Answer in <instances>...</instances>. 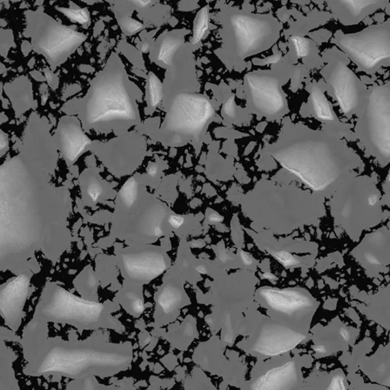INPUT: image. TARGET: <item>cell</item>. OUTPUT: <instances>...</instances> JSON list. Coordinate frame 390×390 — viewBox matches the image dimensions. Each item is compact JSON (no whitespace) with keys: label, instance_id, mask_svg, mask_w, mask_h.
<instances>
[{"label":"cell","instance_id":"8d00e7d4","mask_svg":"<svg viewBox=\"0 0 390 390\" xmlns=\"http://www.w3.org/2000/svg\"><path fill=\"white\" fill-rule=\"evenodd\" d=\"M367 259L369 262V263H372L373 265H380V262L378 261V260L376 259L374 257H373V255H367Z\"/></svg>","mask_w":390,"mask_h":390},{"label":"cell","instance_id":"3957f363","mask_svg":"<svg viewBox=\"0 0 390 390\" xmlns=\"http://www.w3.org/2000/svg\"><path fill=\"white\" fill-rule=\"evenodd\" d=\"M83 114L91 126L131 122L137 118L136 105L122 73L103 74L91 87Z\"/></svg>","mask_w":390,"mask_h":390},{"label":"cell","instance_id":"7a4b0ae2","mask_svg":"<svg viewBox=\"0 0 390 390\" xmlns=\"http://www.w3.org/2000/svg\"><path fill=\"white\" fill-rule=\"evenodd\" d=\"M275 159L315 191L324 190L340 176L341 160L326 141L301 139L282 147Z\"/></svg>","mask_w":390,"mask_h":390},{"label":"cell","instance_id":"60d3db41","mask_svg":"<svg viewBox=\"0 0 390 390\" xmlns=\"http://www.w3.org/2000/svg\"><path fill=\"white\" fill-rule=\"evenodd\" d=\"M263 278L265 279H268V280H273L275 278V277L274 276V275H272L270 273H265L263 274Z\"/></svg>","mask_w":390,"mask_h":390},{"label":"cell","instance_id":"1f68e13d","mask_svg":"<svg viewBox=\"0 0 390 390\" xmlns=\"http://www.w3.org/2000/svg\"><path fill=\"white\" fill-rule=\"evenodd\" d=\"M170 224L174 228H179L184 223V218L179 216H172L170 218Z\"/></svg>","mask_w":390,"mask_h":390},{"label":"cell","instance_id":"d6a6232c","mask_svg":"<svg viewBox=\"0 0 390 390\" xmlns=\"http://www.w3.org/2000/svg\"><path fill=\"white\" fill-rule=\"evenodd\" d=\"M131 302V306L134 311L136 313H140L143 311V304L138 298H134Z\"/></svg>","mask_w":390,"mask_h":390},{"label":"cell","instance_id":"f1b7e54d","mask_svg":"<svg viewBox=\"0 0 390 390\" xmlns=\"http://www.w3.org/2000/svg\"><path fill=\"white\" fill-rule=\"evenodd\" d=\"M119 5L132 6L138 9H145L153 4V0H116Z\"/></svg>","mask_w":390,"mask_h":390},{"label":"cell","instance_id":"4dcf8cb0","mask_svg":"<svg viewBox=\"0 0 390 390\" xmlns=\"http://www.w3.org/2000/svg\"><path fill=\"white\" fill-rule=\"evenodd\" d=\"M9 146V140L8 135L0 131V151H3L6 149Z\"/></svg>","mask_w":390,"mask_h":390},{"label":"cell","instance_id":"603a6c76","mask_svg":"<svg viewBox=\"0 0 390 390\" xmlns=\"http://www.w3.org/2000/svg\"><path fill=\"white\" fill-rule=\"evenodd\" d=\"M139 194L138 183L133 179L127 181L120 192V198L126 206H131L136 203Z\"/></svg>","mask_w":390,"mask_h":390},{"label":"cell","instance_id":"5bb4252c","mask_svg":"<svg viewBox=\"0 0 390 390\" xmlns=\"http://www.w3.org/2000/svg\"><path fill=\"white\" fill-rule=\"evenodd\" d=\"M57 140L60 151L67 162L71 164L75 162L90 144V140L83 132L81 127L71 118L60 120Z\"/></svg>","mask_w":390,"mask_h":390},{"label":"cell","instance_id":"d4e9b609","mask_svg":"<svg viewBox=\"0 0 390 390\" xmlns=\"http://www.w3.org/2000/svg\"><path fill=\"white\" fill-rule=\"evenodd\" d=\"M291 42L298 57H307L311 49V42L306 38L293 36Z\"/></svg>","mask_w":390,"mask_h":390},{"label":"cell","instance_id":"7402d4cb","mask_svg":"<svg viewBox=\"0 0 390 390\" xmlns=\"http://www.w3.org/2000/svg\"><path fill=\"white\" fill-rule=\"evenodd\" d=\"M148 102L151 107H157L163 98V86L159 79L153 74L149 77L147 82Z\"/></svg>","mask_w":390,"mask_h":390},{"label":"cell","instance_id":"83f0119b","mask_svg":"<svg viewBox=\"0 0 390 390\" xmlns=\"http://www.w3.org/2000/svg\"><path fill=\"white\" fill-rule=\"evenodd\" d=\"M64 13L74 23L85 24L90 20V13L85 9L64 10Z\"/></svg>","mask_w":390,"mask_h":390},{"label":"cell","instance_id":"7c38bea8","mask_svg":"<svg viewBox=\"0 0 390 390\" xmlns=\"http://www.w3.org/2000/svg\"><path fill=\"white\" fill-rule=\"evenodd\" d=\"M328 79L343 112H353L359 103V80L344 60H334L329 67Z\"/></svg>","mask_w":390,"mask_h":390},{"label":"cell","instance_id":"8992f818","mask_svg":"<svg viewBox=\"0 0 390 390\" xmlns=\"http://www.w3.org/2000/svg\"><path fill=\"white\" fill-rule=\"evenodd\" d=\"M100 311L96 302L80 299L50 281L43 289L32 320L45 324L82 326L96 321Z\"/></svg>","mask_w":390,"mask_h":390},{"label":"cell","instance_id":"44dd1931","mask_svg":"<svg viewBox=\"0 0 390 390\" xmlns=\"http://www.w3.org/2000/svg\"><path fill=\"white\" fill-rule=\"evenodd\" d=\"M209 26V12L207 8L201 10L195 18L192 42L196 44L205 35Z\"/></svg>","mask_w":390,"mask_h":390},{"label":"cell","instance_id":"4316f807","mask_svg":"<svg viewBox=\"0 0 390 390\" xmlns=\"http://www.w3.org/2000/svg\"><path fill=\"white\" fill-rule=\"evenodd\" d=\"M119 23L122 30L127 34H130V35H133V34H135L144 28L142 23L129 16L120 18Z\"/></svg>","mask_w":390,"mask_h":390},{"label":"cell","instance_id":"cb8c5ba5","mask_svg":"<svg viewBox=\"0 0 390 390\" xmlns=\"http://www.w3.org/2000/svg\"><path fill=\"white\" fill-rule=\"evenodd\" d=\"M179 299L180 294L177 290L172 288L167 289L161 294L159 302L161 307L168 311L177 306Z\"/></svg>","mask_w":390,"mask_h":390},{"label":"cell","instance_id":"836d02e7","mask_svg":"<svg viewBox=\"0 0 390 390\" xmlns=\"http://www.w3.org/2000/svg\"><path fill=\"white\" fill-rule=\"evenodd\" d=\"M332 388L334 389H345L344 383H343V379L341 378H335L332 383Z\"/></svg>","mask_w":390,"mask_h":390},{"label":"cell","instance_id":"ac0fdd59","mask_svg":"<svg viewBox=\"0 0 390 390\" xmlns=\"http://www.w3.org/2000/svg\"><path fill=\"white\" fill-rule=\"evenodd\" d=\"M294 372L293 363H287V365L273 369L262 376L257 382H255V388L259 389H276L281 385H284L288 378H290Z\"/></svg>","mask_w":390,"mask_h":390},{"label":"cell","instance_id":"b9f144b4","mask_svg":"<svg viewBox=\"0 0 390 390\" xmlns=\"http://www.w3.org/2000/svg\"><path fill=\"white\" fill-rule=\"evenodd\" d=\"M315 351H317V352L320 353H324L326 352V348L324 346H318V347H315Z\"/></svg>","mask_w":390,"mask_h":390},{"label":"cell","instance_id":"30bf717a","mask_svg":"<svg viewBox=\"0 0 390 390\" xmlns=\"http://www.w3.org/2000/svg\"><path fill=\"white\" fill-rule=\"evenodd\" d=\"M31 278L30 273L25 272L0 285V317L13 332L22 324Z\"/></svg>","mask_w":390,"mask_h":390},{"label":"cell","instance_id":"484cf974","mask_svg":"<svg viewBox=\"0 0 390 390\" xmlns=\"http://www.w3.org/2000/svg\"><path fill=\"white\" fill-rule=\"evenodd\" d=\"M103 188L102 184L97 179L87 181L85 187L86 196L92 201H97L102 195Z\"/></svg>","mask_w":390,"mask_h":390},{"label":"cell","instance_id":"5b68a950","mask_svg":"<svg viewBox=\"0 0 390 390\" xmlns=\"http://www.w3.org/2000/svg\"><path fill=\"white\" fill-rule=\"evenodd\" d=\"M34 51L52 67L66 62L86 41V36L56 21L44 12H35L28 18Z\"/></svg>","mask_w":390,"mask_h":390},{"label":"cell","instance_id":"2e32d148","mask_svg":"<svg viewBox=\"0 0 390 390\" xmlns=\"http://www.w3.org/2000/svg\"><path fill=\"white\" fill-rule=\"evenodd\" d=\"M261 296L273 309L281 312H292L308 305L309 300L304 295L294 291L264 290Z\"/></svg>","mask_w":390,"mask_h":390},{"label":"cell","instance_id":"9a60e30c","mask_svg":"<svg viewBox=\"0 0 390 390\" xmlns=\"http://www.w3.org/2000/svg\"><path fill=\"white\" fill-rule=\"evenodd\" d=\"M15 337L12 331L0 327V390L19 389L18 381L14 372L16 356L8 346V341Z\"/></svg>","mask_w":390,"mask_h":390},{"label":"cell","instance_id":"d590c367","mask_svg":"<svg viewBox=\"0 0 390 390\" xmlns=\"http://www.w3.org/2000/svg\"><path fill=\"white\" fill-rule=\"evenodd\" d=\"M147 171L150 176L155 177L157 173V167L156 165L152 164L148 168Z\"/></svg>","mask_w":390,"mask_h":390},{"label":"cell","instance_id":"277c9868","mask_svg":"<svg viewBox=\"0 0 390 390\" xmlns=\"http://www.w3.org/2000/svg\"><path fill=\"white\" fill-rule=\"evenodd\" d=\"M281 25L271 15L238 11L229 15L226 25V47L238 62L268 50L277 42Z\"/></svg>","mask_w":390,"mask_h":390},{"label":"cell","instance_id":"f546056e","mask_svg":"<svg viewBox=\"0 0 390 390\" xmlns=\"http://www.w3.org/2000/svg\"><path fill=\"white\" fill-rule=\"evenodd\" d=\"M274 257L276 258L285 266H293L297 263V261L292 257L291 254L285 252L274 253Z\"/></svg>","mask_w":390,"mask_h":390},{"label":"cell","instance_id":"e575fe53","mask_svg":"<svg viewBox=\"0 0 390 390\" xmlns=\"http://www.w3.org/2000/svg\"><path fill=\"white\" fill-rule=\"evenodd\" d=\"M241 257H242V259H243V261H244L245 264H246V265H251L252 264V259L250 255L247 254L246 252H241Z\"/></svg>","mask_w":390,"mask_h":390},{"label":"cell","instance_id":"8fae6325","mask_svg":"<svg viewBox=\"0 0 390 390\" xmlns=\"http://www.w3.org/2000/svg\"><path fill=\"white\" fill-rule=\"evenodd\" d=\"M247 90L254 106L266 116L284 110L285 101L278 79L265 73H251L246 77Z\"/></svg>","mask_w":390,"mask_h":390},{"label":"cell","instance_id":"74e56055","mask_svg":"<svg viewBox=\"0 0 390 390\" xmlns=\"http://www.w3.org/2000/svg\"><path fill=\"white\" fill-rule=\"evenodd\" d=\"M340 333L346 341L350 339V334L345 328H341Z\"/></svg>","mask_w":390,"mask_h":390},{"label":"cell","instance_id":"ab89813d","mask_svg":"<svg viewBox=\"0 0 390 390\" xmlns=\"http://www.w3.org/2000/svg\"><path fill=\"white\" fill-rule=\"evenodd\" d=\"M378 201V197L376 196L375 194L372 195L371 198H369V204L371 205H374Z\"/></svg>","mask_w":390,"mask_h":390},{"label":"cell","instance_id":"4fadbf2b","mask_svg":"<svg viewBox=\"0 0 390 390\" xmlns=\"http://www.w3.org/2000/svg\"><path fill=\"white\" fill-rule=\"evenodd\" d=\"M326 3L332 12L345 25L358 24L385 8L389 0H315Z\"/></svg>","mask_w":390,"mask_h":390},{"label":"cell","instance_id":"f35d334b","mask_svg":"<svg viewBox=\"0 0 390 390\" xmlns=\"http://www.w3.org/2000/svg\"><path fill=\"white\" fill-rule=\"evenodd\" d=\"M210 220L212 222V223H219V222L222 220V218H220V216H219V215L213 214L210 218Z\"/></svg>","mask_w":390,"mask_h":390},{"label":"cell","instance_id":"52a82bcc","mask_svg":"<svg viewBox=\"0 0 390 390\" xmlns=\"http://www.w3.org/2000/svg\"><path fill=\"white\" fill-rule=\"evenodd\" d=\"M213 114L211 103L203 96L180 94L167 114L163 130L172 144H185L200 138Z\"/></svg>","mask_w":390,"mask_h":390},{"label":"cell","instance_id":"d6986e66","mask_svg":"<svg viewBox=\"0 0 390 390\" xmlns=\"http://www.w3.org/2000/svg\"><path fill=\"white\" fill-rule=\"evenodd\" d=\"M312 105L315 116L324 120H333L334 114L324 94L319 88H313L311 95Z\"/></svg>","mask_w":390,"mask_h":390},{"label":"cell","instance_id":"7bdbcfd3","mask_svg":"<svg viewBox=\"0 0 390 390\" xmlns=\"http://www.w3.org/2000/svg\"><path fill=\"white\" fill-rule=\"evenodd\" d=\"M19 1H22V0H0V2L3 3V2H19Z\"/></svg>","mask_w":390,"mask_h":390},{"label":"cell","instance_id":"ffe728a7","mask_svg":"<svg viewBox=\"0 0 390 390\" xmlns=\"http://www.w3.org/2000/svg\"><path fill=\"white\" fill-rule=\"evenodd\" d=\"M183 41L180 37L169 36L165 38L160 44L157 51V60L159 62L170 64L174 53L180 48Z\"/></svg>","mask_w":390,"mask_h":390},{"label":"cell","instance_id":"9c48e42d","mask_svg":"<svg viewBox=\"0 0 390 390\" xmlns=\"http://www.w3.org/2000/svg\"><path fill=\"white\" fill-rule=\"evenodd\" d=\"M389 106L388 87L374 90L367 110V129L372 144L385 157H389L390 153Z\"/></svg>","mask_w":390,"mask_h":390},{"label":"cell","instance_id":"e0dca14e","mask_svg":"<svg viewBox=\"0 0 390 390\" xmlns=\"http://www.w3.org/2000/svg\"><path fill=\"white\" fill-rule=\"evenodd\" d=\"M304 337L292 332L281 331L268 335L258 347V351L264 354L276 355L289 351L298 344Z\"/></svg>","mask_w":390,"mask_h":390},{"label":"cell","instance_id":"6da1fadb","mask_svg":"<svg viewBox=\"0 0 390 390\" xmlns=\"http://www.w3.org/2000/svg\"><path fill=\"white\" fill-rule=\"evenodd\" d=\"M21 151L0 165V273L25 272L39 253H62L70 198L53 173L57 153L45 125L29 122Z\"/></svg>","mask_w":390,"mask_h":390},{"label":"cell","instance_id":"ba28073f","mask_svg":"<svg viewBox=\"0 0 390 390\" xmlns=\"http://www.w3.org/2000/svg\"><path fill=\"white\" fill-rule=\"evenodd\" d=\"M335 44L362 70H378L389 62V20L357 33L341 35L336 38Z\"/></svg>","mask_w":390,"mask_h":390}]
</instances>
